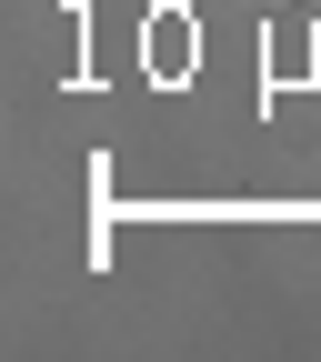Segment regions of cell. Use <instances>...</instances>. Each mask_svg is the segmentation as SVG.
<instances>
[{
    "label": "cell",
    "instance_id": "6da1fadb",
    "mask_svg": "<svg viewBox=\"0 0 321 362\" xmlns=\"http://www.w3.org/2000/svg\"><path fill=\"white\" fill-rule=\"evenodd\" d=\"M271 11H281V0H271Z\"/></svg>",
    "mask_w": 321,
    "mask_h": 362
}]
</instances>
